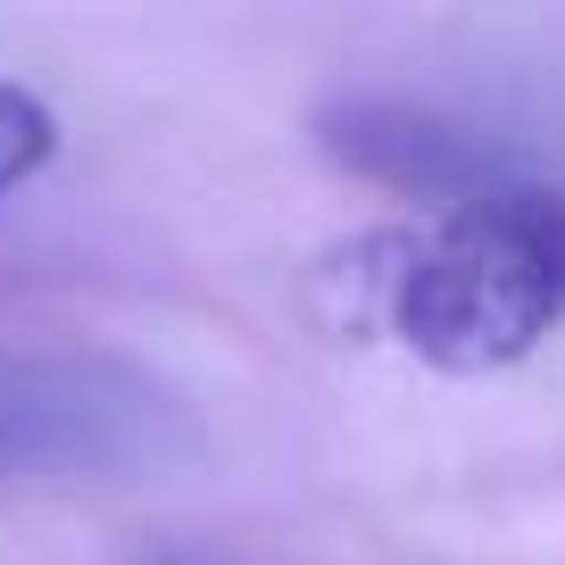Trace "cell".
Returning <instances> with one entry per match:
<instances>
[{
  "label": "cell",
  "instance_id": "6da1fadb",
  "mask_svg": "<svg viewBox=\"0 0 565 565\" xmlns=\"http://www.w3.org/2000/svg\"><path fill=\"white\" fill-rule=\"evenodd\" d=\"M374 300L383 324L441 374L524 366L565 324V192L491 183L458 200L433 233L383 242Z\"/></svg>",
  "mask_w": 565,
  "mask_h": 565
},
{
  "label": "cell",
  "instance_id": "5b68a950",
  "mask_svg": "<svg viewBox=\"0 0 565 565\" xmlns=\"http://www.w3.org/2000/svg\"><path fill=\"white\" fill-rule=\"evenodd\" d=\"M150 565H242V557H225V548H159Z\"/></svg>",
  "mask_w": 565,
  "mask_h": 565
},
{
  "label": "cell",
  "instance_id": "7a4b0ae2",
  "mask_svg": "<svg viewBox=\"0 0 565 565\" xmlns=\"http://www.w3.org/2000/svg\"><path fill=\"white\" fill-rule=\"evenodd\" d=\"M192 441L183 399L108 350H0V491H100Z\"/></svg>",
  "mask_w": 565,
  "mask_h": 565
},
{
  "label": "cell",
  "instance_id": "277c9868",
  "mask_svg": "<svg viewBox=\"0 0 565 565\" xmlns=\"http://www.w3.org/2000/svg\"><path fill=\"white\" fill-rule=\"evenodd\" d=\"M58 150V117L34 100V92L0 84V192H18L25 175H42Z\"/></svg>",
  "mask_w": 565,
  "mask_h": 565
},
{
  "label": "cell",
  "instance_id": "3957f363",
  "mask_svg": "<svg viewBox=\"0 0 565 565\" xmlns=\"http://www.w3.org/2000/svg\"><path fill=\"white\" fill-rule=\"evenodd\" d=\"M317 141L333 167H350L358 183L399 192V200H449L458 209V200L508 183V159L475 125L416 108V100H333L317 117Z\"/></svg>",
  "mask_w": 565,
  "mask_h": 565
}]
</instances>
